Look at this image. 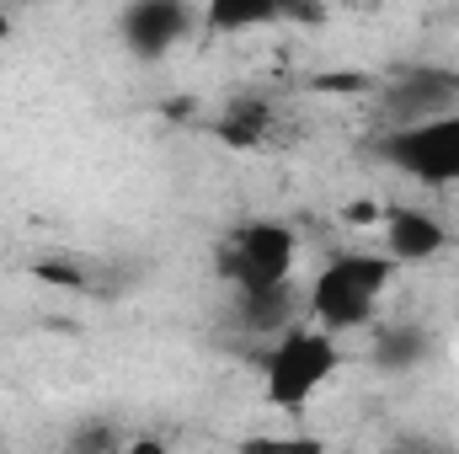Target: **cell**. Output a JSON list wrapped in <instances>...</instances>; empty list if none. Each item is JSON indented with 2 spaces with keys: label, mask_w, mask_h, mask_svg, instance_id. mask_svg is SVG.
<instances>
[{
  "label": "cell",
  "mask_w": 459,
  "mask_h": 454,
  "mask_svg": "<svg viewBox=\"0 0 459 454\" xmlns=\"http://www.w3.org/2000/svg\"><path fill=\"white\" fill-rule=\"evenodd\" d=\"M379 155L422 188H459V108L395 123L379 139Z\"/></svg>",
  "instance_id": "cell-4"
},
{
  "label": "cell",
  "mask_w": 459,
  "mask_h": 454,
  "mask_svg": "<svg viewBox=\"0 0 459 454\" xmlns=\"http://www.w3.org/2000/svg\"><path fill=\"white\" fill-rule=\"evenodd\" d=\"M283 22V0H204V32L235 38V32H256Z\"/></svg>",
  "instance_id": "cell-9"
},
{
  "label": "cell",
  "mask_w": 459,
  "mask_h": 454,
  "mask_svg": "<svg viewBox=\"0 0 459 454\" xmlns=\"http://www.w3.org/2000/svg\"><path fill=\"white\" fill-rule=\"evenodd\" d=\"M299 267V235L283 220H246L220 240V278L235 294H262L294 284Z\"/></svg>",
  "instance_id": "cell-3"
},
{
  "label": "cell",
  "mask_w": 459,
  "mask_h": 454,
  "mask_svg": "<svg viewBox=\"0 0 459 454\" xmlns=\"http://www.w3.org/2000/svg\"><path fill=\"white\" fill-rule=\"evenodd\" d=\"M5 38H11V16L0 11V43H5Z\"/></svg>",
  "instance_id": "cell-11"
},
{
  "label": "cell",
  "mask_w": 459,
  "mask_h": 454,
  "mask_svg": "<svg viewBox=\"0 0 459 454\" xmlns=\"http://www.w3.org/2000/svg\"><path fill=\"white\" fill-rule=\"evenodd\" d=\"M342 369V347H337V332H326L321 321H289L273 332V347L262 358V396L267 406H278L283 417H299Z\"/></svg>",
  "instance_id": "cell-1"
},
{
  "label": "cell",
  "mask_w": 459,
  "mask_h": 454,
  "mask_svg": "<svg viewBox=\"0 0 459 454\" xmlns=\"http://www.w3.org/2000/svg\"><path fill=\"white\" fill-rule=\"evenodd\" d=\"M459 108V75L455 70H433V65H411L390 81L385 92V113L390 123H411V118H433Z\"/></svg>",
  "instance_id": "cell-7"
},
{
  "label": "cell",
  "mask_w": 459,
  "mask_h": 454,
  "mask_svg": "<svg viewBox=\"0 0 459 454\" xmlns=\"http://www.w3.org/2000/svg\"><path fill=\"white\" fill-rule=\"evenodd\" d=\"M337 5H342V11H374L379 0H337Z\"/></svg>",
  "instance_id": "cell-10"
},
{
  "label": "cell",
  "mask_w": 459,
  "mask_h": 454,
  "mask_svg": "<svg viewBox=\"0 0 459 454\" xmlns=\"http://www.w3.org/2000/svg\"><path fill=\"white\" fill-rule=\"evenodd\" d=\"M214 134L230 150H262L273 139V102L267 97H230L214 118Z\"/></svg>",
  "instance_id": "cell-8"
},
{
  "label": "cell",
  "mask_w": 459,
  "mask_h": 454,
  "mask_svg": "<svg viewBox=\"0 0 459 454\" xmlns=\"http://www.w3.org/2000/svg\"><path fill=\"white\" fill-rule=\"evenodd\" d=\"M401 262L390 251H337L305 289V316L321 321L326 332H358L374 321L379 300L390 294Z\"/></svg>",
  "instance_id": "cell-2"
},
{
  "label": "cell",
  "mask_w": 459,
  "mask_h": 454,
  "mask_svg": "<svg viewBox=\"0 0 459 454\" xmlns=\"http://www.w3.org/2000/svg\"><path fill=\"white\" fill-rule=\"evenodd\" d=\"M379 240L401 267H417V262H433L449 246V230L422 204H390V209H379Z\"/></svg>",
  "instance_id": "cell-6"
},
{
  "label": "cell",
  "mask_w": 459,
  "mask_h": 454,
  "mask_svg": "<svg viewBox=\"0 0 459 454\" xmlns=\"http://www.w3.org/2000/svg\"><path fill=\"white\" fill-rule=\"evenodd\" d=\"M117 27L134 59H166L177 43H187L198 16H193V0H134Z\"/></svg>",
  "instance_id": "cell-5"
}]
</instances>
